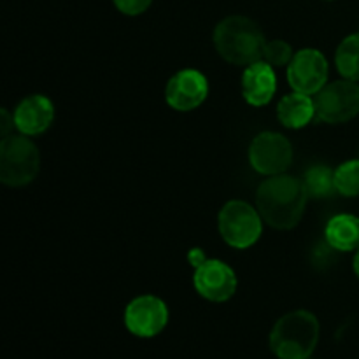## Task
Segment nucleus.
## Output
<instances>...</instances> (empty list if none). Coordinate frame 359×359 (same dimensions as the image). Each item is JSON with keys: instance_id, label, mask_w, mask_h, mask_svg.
Here are the masks:
<instances>
[{"instance_id": "f257e3e1", "label": "nucleus", "mask_w": 359, "mask_h": 359, "mask_svg": "<svg viewBox=\"0 0 359 359\" xmlns=\"http://www.w3.org/2000/svg\"><path fill=\"white\" fill-rule=\"evenodd\" d=\"M309 193L304 181L291 175H270L256 191V209L276 230H291L302 221Z\"/></svg>"}, {"instance_id": "f03ea898", "label": "nucleus", "mask_w": 359, "mask_h": 359, "mask_svg": "<svg viewBox=\"0 0 359 359\" xmlns=\"http://www.w3.org/2000/svg\"><path fill=\"white\" fill-rule=\"evenodd\" d=\"M266 39L256 21L245 16H230L214 30V48L224 62L249 67L263 60Z\"/></svg>"}, {"instance_id": "7ed1b4c3", "label": "nucleus", "mask_w": 359, "mask_h": 359, "mask_svg": "<svg viewBox=\"0 0 359 359\" xmlns=\"http://www.w3.org/2000/svg\"><path fill=\"white\" fill-rule=\"evenodd\" d=\"M318 318L309 311L283 316L270 333V349L279 359H309L319 342Z\"/></svg>"}, {"instance_id": "20e7f679", "label": "nucleus", "mask_w": 359, "mask_h": 359, "mask_svg": "<svg viewBox=\"0 0 359 359\" xmlns=\"http://www.w3.org/2000/svg\"><path fill=\"white\" fill-rule=\"evenodd\" d=\"M41 170V153L23 133L4 137L0 142V181L11 188L27 186Z\"/></svg>"}, {"instance_id": "39448f33", "label": "nucleus", "mask_w": 359, "mask_h": 359, "mask_svg": "<svg viewBox=\"0 0 359 359\" xmlns=\"http://www.w3.org/2000/svg\"><path fill=\"white\" fill-rule=\"evenodd\" d=\"M217 228L230 248L248 249L262 237L263 217L251 203L244 200H230L219 210Z\"/></svg>"}, {"instance_id": "423d86ee", "label": "nucleus", "mask_w": 359, "mask_h": 359, "mask_svg": "<svg viewBox=\"0 0 359 359\" xmlns=\"http://www.w3.org/2000/svg\"><path fill=\"white\" fill-rule=\"evenodd\" d=\"M316 118L328 125H340L359 114V84L340 79L330 83L316 95Z\"/></svg>"}, {"instance_id": "0eeeda50", "label": "nucleus", "mask_w": 359, "mask_h": 359, "mask_svg": "<svg viewBox=\"0 0 359 359\" xmlns=\"http://www.w3.org/2000/svg\"><path fill=\"white\" fill-rule=\"evenodd\" d=\"M293 146L277 132H263L249 146V163L262 175L284 174L293 163Z\"/></svg>"}, {"instance_id": "6e6552de", "label": "nucleus", "mask_w": 359, "mask_h": 359, "mask_svg": "<svg viewBox=\"0 0 359 359\" xmlns=\"http://www.w3.org/2000/svg\"><path fill=\"white\" fill-rule=\"evenodd\" d=\"M193 286L196 293L214 304L228 302L238 286L233 269L221 259H203L195 266Z\"/></svg>"}, {"instance_id": "1a4fd4ad", "label": "nucleus", "mask_w": 359, "mask_h": 359, "mask_svg": "<svg viewBox=\"0 0 359 359\" xmlns=\"http://www.w3.org/2000/svg\"><path fill=\"white\" fill-rule=\"evenodd\" d=\"M287 81L293 91L318 95L328 81V62L318 49H300L287 65Z\"/></svg>"}, {"instance_id": "9d476101", "label": "nucleus", "mask_w": 359, "mask_h": 359, "mask_svg": "<svg viewBox=\"0 0 359 359\" xmlns=\"http://www.w3.org/2000/svg\"><path fill=\"white\" fill-rule=\"evenodd\" d=\"M168 323V307L161 298L142 294L126 305L125 325L132 335L151 339L165 330Z\"/></svg>"}, {"instance_id": "9b49d317", "label": "nucleus", "mask_w": 359, "mask_h": 359, "mask_svg": "<svg viewBox=\"0 0 359 359\" xmlns=\"http://www.w3.org/2000/svg\"><path fill=\"white\" fill-rule=\"evenodd\" d=\"M209 95V83L202 72L195 69L179 70L170 77L165 88V100L174 111L189 112L198 109Z\"/></svg>"}, {"instance_id": "f8f14e48", "label": "nucleus", "mask_w": 359, "mask_h": 359, "mask_svg": "<svg viewBox=\"0 0 359 359\" xmlns=\"http://www.w3.org/2000/svg\"><path fill=\"white\" fill-rule=\"evenodd\" d=\"M14 125L23 135H41L55 119V105L46 95H30L14 109Z\"/></svg>"}, {"instance_id": "ddd939ff", "label": "nucleus", "mask_w": 359, "mask_h": 359, "mask_svg": "<svg viewBox=\"0 0 359 359\" xmlns=\"http://www.w3.org/2000/svg\"><path fill=\"white\" fill-rule=\"evenodd\" d=\"M277 91V76L272 65L259 60L245 67L242 74V97L252 107H263L273 98Z\"/></svg>"}, {"instance_id": "4468645a", "label": "nucleus", "mask_w": 359, "mask_h": 359, "mask_svg": "<svg viewBox=\"0 0 359 359\" xmlns=\"http://www.w3.org/2000/svg\"><path fill=\"white\" fill-rule=\"evenodd\" d=\"M277 118L283 126L300 130L316 118V102L311 95L293 91L286 95L277 105Z\"/></svg>"}, {"instance_id": "2eb2a0df", "label": "nucleus", "mask_w": 359, "mask_h": 359, "mask_svg": "<svg viewBox=\"0 0 359 359\" xmlns=\"http://www.w3.org/2000/svg\"><path fill=\"white\" fill-rule=\"evenodd\" d=\"M326 242L333 249L353 252L359 249V217L353 214H339L332 217L325 230Z\"/></svg>"}, {"instance_id": "dca6fc26", "label": "nucleus", "mask_w": 359, "mask_h": 359, "mask_svg": "<svg viewBox=\"0 0 359 359\" xmlns=\"http://www.w3.org/2000/svg\"><path fill=\"white\" fill-rule=\"evenodd\" d=\"M337 70L344 79L359 81V34L344 39L335 53Z\"/></svg>"}, {"instance_id": "f3484780", "label": "nucleus", "mask_w": 359, "mask_h": 359, "mask_svg": "<svg viewBox=\"0 0 359 359\" xmlns=\"http://www.w3.org/2000/svg\"><path fill=\"white\" fill-rule=\"evenodd\" d=\"M304 184L311 198H328L337 191L335 172L325 165H316L305 172Z\"/></svg>"}, {"instance_id": "a211bd4d", "label": "nucleus", "mask_w": 359, "mask_h": 359, "mask_svg": "<svg viewBox=\"0 0 359 359\" xmlns=\"http://www.w3.org/2000/svg\"><path fill=\"white\" fill-rule=\"evenodd\" d=\"M335 188L342 196H359V158L349 160L335 170Z\"/></svg>"}, {"instance_id": "6ab92c4d", "label": "nucleus", "mask_w": 359, "mask_h": 359, "mask_svg": "<svg viewBox=\"0 0 359 359\" xmlns=\"http://www.w3.org/2000/svg\"><path fill=\"white\" fill-rule=\"evenodd\" d=\"M294 53L293 48L287 44L283 39H276V41L266 42L265 51H263V60H265L269 65H272L273 69H279V67H287L293 60Z\"/></svg>"}, {"instance_id": "aec40b11", "label": "nucleus", "mask_w": 359, "mask_h": 359, "mask_svg": "<svg viewBox=\"0 0 359 359\" xmlns=\"http://www.w3.org/2000/svg\"><path fill=\"white\" fill-rule=\"evenodd\" d=\"M114 4L119 13L126 14V16H139L149 9L153 0H114Z\"/></svg>"}, {"instance_id": "412c9836", "label": "nucleus", "mask_w": 359, "mask_h": 359, "mask_svg": "<svg viewBox=\"0 0 359 359\" xmlns=\"http://www.w3.org/2000/svg\"><path fill=\"white\" fill-rule=\"evenodd\" d=\"M0 116H2V123H0V133H2V139L4 137L11 135V128H14V116L9 114V111L7 109H2L0 111Z\"/></svg>"}, {"instance_id": "4be33fe9", "label": "nucleus", "mask_w": 359, "mask_h": 359, "mask_svg": "<svg viewBox=\"0 0 359 359\" xmlns=\"http://www.w3.org/2000/svg\"><path fill=\"white\" fill-rule=\"evenodd\" d=\"M353 269H354V273L359 277V249L356 251V255H354V259H353Z\"/></svg>"}]
</instances>
